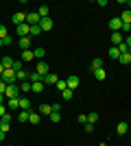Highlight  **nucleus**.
<instances>
[{
  "mask_svg": "<svg viewBox=\"0 0 131 146\" xmlns=\"http://www.w3.org/2000/svg\"><path fill=\"white\" fill-rule=\"evenodd\" d=\"M0 79L5 81L7 85H13V83L18 81V74H15V70H13V68H9V70H5V72H2V76H0Z\"/></svg>",
  "mask_w": 131,
  "mask_h": 146,
  "instance_id": "1",
  "label": "nucleus"
},
{
  "mask_svg": "<svg viewBox=\"0 0 131 146\" xmlns=\"http://www.w3.org/2000/svg\"><path fill=\"white\" fill-rule=\"evenodd\" d=\"M22 92H20V85H7V92H5V98H20Z\"/></svg>",
  "mask_w": 131,
  "mask_h": 146,
  "instance_id": "2",
  "label": "nucleus"
},
{
  "mask_svg": "<svg viewBox=\"0 0 131 146\" xmlns=\"http://www.w3.org/2000/svg\"><path fill=\"white\" fill-rule=\"evenodd\" d=\"M39 22H42V18H39L37 11H29L26 13V24L29 26H35V24H39Z\"/></svg>",
  "mask_w": 131,
  "mask_h": 146,
  "instance_id": "3",
  "label": "nucleus"
},
{
  "mask_svg": "<svg viewBox=\"0 0 131 146\" xmlns=\"http://www.w3.org/2000/svg\"><path fill=\"white\" fill-rule=\"evenodd\" d=\"M107 26L112 29V33H120V31H122V20L120 18H112L109 22H107Z\"/></svg>",
  "mask_w": 131,
  "mask_h": 146,
  "instance_id": "4",
  "label": "nucleus"
},
{
  "mask_svg": "<svg viewBox=\"0 0 131 146\" xmlns=\"http://www.w3.org/2000/svg\"><path fill=\"white\" fill-rule=\"evenodd\" d=\"M35 72H37L39 76H46V74H50V72H48V63H46V61H37V66H35Z\"/></svg>",
  "mask_w": 131,
  "mask_h": 146,
  "instance_id": "5",
  "label": "nucleus"
},
{
  "mask_svg": "<svg viewBox=\"0 0 131 146\" xmlns=\"http://www.w3.org/2000/svg\"><path fill=\"white\" fill-rule=\"evenodd\" d=\"M15 33H18L20 37H31V26L29 24H20V26H15Z\"/></svg>",
  "mask_w": 131,
  "mask_h": 146,
  "instance_id": "6",
  "label": "nucleus"
},
{
  "mask_svg": "<svg viewBox=\"0 0 131 146\" xmlns=\"http://www.w3.org/2000/svg\"><path fill=\"white\" fill-rule=\"evenodd\" d=\"M53 26H55V22H53L50 18H44L42 22H39V29H42V33H44V31H46V33H48V31H53Z\"/></svg>",
  "mask_w": 131,
  "mask_h": 146,
  "instance_id": "7",
  "label": "nucleus"
},
{
  "mask_svg": "<svg viewBox=\"0 0 131 146\" xmlns=\"http://www.w3.org/2000/svg\"><path fill=\"white\" fill-rule=\"evenodd\" d=\"M13 24L20 26V24H26V13L18 11V13H13Z\"/></svg>",
  "mask_w": 131,
  "mask_h": 146,
  "instance_id": "8",
  "label": "nucleus"
},
{
  "mask_svg": "<svg viewBox=\"0 0 131 146\" xmlns=\"http://www.w3.org/2000/svg\"><path fill=\"white\" fill-rule=\"evenodd\" d=\"M7 109L20 111V98H7Z\"/></svg>",
  "mask_w": 131,
  "mask_h": 146,
  "instance_id": "9",
  "label": "nucleus"
},
{
  "mask_svg": "<svg viewBox=\"0 0 131 146\" xmlns=\"http://www.w3.org/2000/svg\"><path fill=\"white\" fill-rule=\"evenodd\" d=\"M66 83H68V90L74 92L79 87V76H66Z\"/></svg>",
  "mask_w": 131,
  "mask_h": 146,
  "instance_id": "10",
  "label": "nucleus"
},
{
  "mask_svg": "<svg viewBox=\"0 0 131 146\" xmlns=\"http://www.w3.org/2000/svg\"><path fill=\"white\" fill-rule=\"evenodd\" d=\"M57 81H59V76H57V74H46V76H44V85H57Z\"/></svg>",
  "mask_w": 131,
  "mask_h": 146,
  "instance_id": "11",
  "label": "nucleus"
},
{
  "mask_svg": "<svg viewBox=\"0 0 131 146\" xmlns=\"http://www.w3.org/2000/svg\"><path fill=\"white\" fill-rule=\"evenodd\" d=\"M120 20H122V24H127V26H131V9H125V11L118 15Z\"/></svg>",
  "mask_w": 131,
  "mask_h": 146,
  "instance_id": "12",
  "label": "nucleus"
},
{
  "mask_svg": "<svg viewBox=\"0 0 131 146\" xmlns=\"http://www.w3.org/2000/svg\"><path fill=\"white\" fill-rule=\"evenodd\" d=\"M18 46H20L22 50H31V37H20Z\"/></svg>",
  "mask_w": 131,
  "mask_h": 146,
  "instance_id": "13",
  "label": "nucleus"
},
{
  "mask_svg": "<svg viewBox=\"0 0 131 146\" xmlns=\"http://www.w3.org/2000/svg\"><path fill=\"white\" fill-rule=\"evenodd\" d=\"M20 109L22 111H31V100L26 96H20Z\"/></svg>",
  "mask_w": 131,
  "mask_h": 146,
  "instance_id": "14",
  "label": "nucleus"
},
{
  "mask_svg": "<svg viewBox=\"0 0 131 146\" xmlns=\"http://www.w3.org/2000/svg\"><path fill=\"white\" fill-rule=\"evenodd\" d=\"M15 74H18V81H22V83L31 81V72H29V70H20V72H15Z\"/></svg>",
  "mask_w": 131,
  "mask_h": 146,
  "instance_id": "15",
  "label": "nucleus"
},
{
  "mask_svg": "<svg viewBox=\"0 0 131 146\" xmlns=\"http://www.w3.org/2000/svg\"><path fill=\"white\" fill-rule=\"evenodd\" d=\"M129 131V122H118V127H116V133L118 135H125Z\"/></svg>",
  "mask_w": 131,
  "mask_h": 146,
  "instance_id": "16",
  "label": "nucleus"
},
{
  "mask_svg": "<svg viewBox=\"0 0 131 146\" xmlns=\"http://www.w3.org/2000/svg\"><path fill=\"white\" fill-rule=\"evenodd\" d=\"M122 42H125L122 33H112V44H114V46H120Z\"/></svg>",
  "mask_w": 131,
  "mask_h": 146,
  "instance_id": "17",
  "label": "nucleus"
},
{
  "mask_svg": "<svg viewBox=\"0 0 131 146\" xmlns=\"http://www.w3.org/2000/svg\"><path fill=\"white\" fill-rule=\"evenodd\" d=\"M39 120H42V113H39V111H31L29 122H31V124H39Z\"/></svg>",
  "mask_w": 131,
  "mask_h": 146,
  "instance_id": "18",
  "label": "nucleus"
},
{
  "mask_svg": "<svg viewBox=\"0 0 131 146\" xmlns=\"http://www.w3.org/2000/svg\"><path fill=\"white\" fill-rule=\"evenodd\" d=\"M39 113H42V116H50V113H53V105H39Z\"/></svg>",
  "mask_w": 131,
  "mask_h": 146,
  "instance_id": "19",
  "label": "nucleus"
},
{
  "mask_svg": "<svg viewBox=\"0 0 131 146\" xmlns=\"http://www.w3.org/2000/svg\"><path fill=\"white\" fill-rule=\"evenodd\" d=\"M44 90H46L44 83H31V92H33V94H42Z\"/></svg>",
  "mask_w": 131,
  "mask_h": 146,
  "instance_id": "20",
  "label": "nucleus"
},
{
  "mask_svg": "<svg viewBox=\"0 0 131 146\" xmlns=\"http://www.w3.org/2000/svg\"><path fill=\"white\" fill-rule=\"evenodd\" d=\"M92 74H94V79H96V81H105V79H107L105 68H100V70H96V72H92Z\"/></svg>",
  "mask_w": 131,
  "mask_h": 146,
  "instance_id": "21",
  "label": "nucleus"
},
{
  "mask_svg": "<svg viewBox=\"0 0 131 146\" xmlns=\"http://www.w3.org/2000/svg\"><path fill=\"white\" fill-rule=\"evenodd\" d=\"M33 59H35V52H33V50H22V61H29V63H31Z\"/></svg>",
  "mask_w": 131,
  "mask_h": 146,
  "instance_id": "22",
  "label": "nucleus"
},
{
  "mask_svg": "<svg viewBox=\"0 0 131 146\" xmlns=\"http://www.w3.org/2000/svg\"><path fill=\"white\" fill-rule=\"evenodd\" d=\"M0 63H2V66H5V70H9V68H13V57H2V59H0Z\"/></svg>",
  "mask_w": 131,
  "mask_h": 146,
  "instance_id": "23",
  "label": "nucleus"
},
{
  "mask_svg": "<svg viewBox=\"0 0 131 146\" xmlns=\"http://www.w3.org/2000/svg\"><path fill=\"white\" fill-rule=\"evenodd\" d=\"M100 68H103V59H92L90 70H92V72H96V70H100Z\"/></svg>",
  "mask_w": 131,
  "mask_h": 146,
  "instance_id": "24",
  "label": "nucleus"
},
{
  "mask_svg": "<svg viewBox=\"0 0 131 146\" xmlns=\"http://www.w3.org/2000/svg\"><path fill=\"white\" fill-rule=\"evenodd\" d=\"M37 13H39V18H50V15H48V5H42V7H39V9H37Z\"/></svg>",
  "mask_w": 131,
  "mask_h": 146,
  "instance_id": "25",
  "label": "nucleus"
},
{
  "mask_svg": "<svg viewBox=\"0 0 131 146\" xmlns=\"http://www.w3.org/2000/svg\"><path fill=\"white\" fill-rule=\"evenodd\" d=\"M29 116H31V111H22V109H20V113H18V122H29Z\"/></svg>",
  "mask_w": 131,
  "mask_h": 146,
  "instance_id": "26",
  "label": "nucleus"
},
{
  "mask_svg": "<svg viewBox=\"0 0 131 146\" xmlns=\"http://www.w3.org/2000/svg\"><path fill=\"white\" fill-rule=\"evenodd\" d=\"M120 63H122V66H131V55L129 52H125V55H120Z\"/></svg>",
  "mask_w": 131,
  "mask_h": 146,
  "instance_id": "27",
  "label": "nucleus"
},
{
  "mask_svg": "<svg viewBox=\"0 0 131 146\" xmlns=\"http://www.w3.org/2000/svg\"><path fill=\"white\" fill-rule=\"evenodd\" d=\"M72 96H74V92H72V90H63V92H61V98L66 100V103H68V100H72Z\"/></svg>",
  "mask_w": 131,
  "mask_h": 146,
  "instance_id": "28",
  "label": "nucleus"
},
{
  "mask_svg": "<svg viewBox=\"0 0 131 146\" xmlns=\"http://www.w3.org/2000/svg\"><path fill=\"white\" fill-rule=\"evenodd\" d=\"M55 87L59 90V94H61L63 90H68V83H66V79H59V81H57V85H55Z\"/></svg>",
  "mask_w": 131,
  "mask_h": 146,
  "instance_id": "29",
  "label": "nucleus"
},
{
  "mask_svg": "<svg viewBox=\"0 0 131 146\" xmlns=\"http://www.w3.org/2000/svg\"><path fill=\"white\" fill-rule=\"evenodd\" d=\"M109 57H112V59H120V50H118V46H112V48H109Z\"/></svg>",
  "mask_w": 131,
  "mask_h": 146,
  "instance_id": "30",
  "label": "nucleus"
},
{
  "mask_svg": "<svg viewBox=\"0 0 131 146\" xmlns=\"http://www.w3.org/2000/svg\"><path fill=\"white\" fill-rule=\"evenodd\" d=\"M33 52H35V59L44 61V57H46V50H44V48H35V50H33Z\"/></svg>",
  "mask_w": 131,
  "mask_h": 146,
  "instance_id": "31",
  "label": "nucleus"
},
{
  "mask_svg": "<svg viewBox=\"0 0 131 146\" xmlns=\"http://www.w3.org/2000/svg\"><path fill=\"white\" fill-rule=\"evenodd\" d=\"M48 118H50V122H55V124H57V122H61V113H59V111H53Z\"/></svg>",
  "mask_w": 131,
  "mask_h": 146,
  "instance_id": "32",
  "label": "nucleus"
},
{
  "mask_svg": "<svg viewBox=\"0 0 131 146\" xmlns=\"http://www.w3.org/2000/svg\"><path fill=\"white\" fill-rule=\"evenodd\" d=\"M87 122H92V124H96V122H98V113H96V111H92V113H87Z\"/></svg>",
  "mask_w": 131,
  "mask_h": 146,
  "instance_id": "33",
  "label": "nucleus"
},
{
  "mask_svg": "<svg viewBox=\"0 0 131 146\" xmlns=\"http://www.w3.org/2000/svg\"><path fill=\"white\" fill-rule=\"evenodd\" d=\"M20 92H24V94H29V92H31V81H26V83H22V85H20Z\"/></svg>",
  "mask_w": 131,
  "mask_h": 146,
  "instance_id": "34",
  "label": "nucleus"
},
{
  "mask_svg": "<svg viewBox=\"0 0 131 146\" xmlns=\"http://www.w3.org/2000/svg\"><path fill=\"white\" fill-rule=\"evenodd\" d=\"M22 63H24L22 59H20V61H13V70H15V72H20V70H24V66H22Z\"/></svg>",
  "mask_w": 131,
  "mask_h": 146,
  "instance_id": "35",
  "label": "nucleus"
},
{
  "mask_svg": "<svg viewBox=\"0 0 131 146\" xmlns=\"http://www.w3.org/2000/svg\"><path fill=\"white\" fill-rule=\"evenodd\" d=\"M42 33V29H39V24H35V26H31V37H35V35H39Z\"/></svg>",
  "mask_w": 131,
  "mask_h": 146,
  "instance_id": "36",
  "label": "nucleus"
},
{
  "mask_svg": "<svg viewBox=\"0 0 131 146\" xmlns=\"http://www.w3.org/2000/svg\"><path fill=\"white\" fill-rule=\"evenodd\" d=\"M7 35H9V31H7V26H5V24H0V39H5Z\"/></svg>",
  "mask_w": 131,
  "mask_h": 146,
  "instance_id": "37",
  "label": "nucleus"
},
{
  "mask_svg": "<svg viewBox=\"0 0 131 146\" xmlns=\"http://www.w3.org/2000/svg\"><path fill=\"white\" fill-rule=\"evenodd\" d=\"M83 129H85V133H92V131H94V124H92V122H85Z\"/></svg>",
  "mask_w": 131,
  "mask_h": 146,
  "instance_id": "38",
  "label": "nucleus"
},
{
  "mask_svg": "<svg viewBox=\"0 0 131 146\" xmlns=\"http://www.w3.org/2000/svg\"><path fill=\"white\" fill-rule=\"evenodd\" d=\"M11 44H13V37L11 35H7L5 39H2V46H11Z\"/></svg>",
  "mask_w": 131,
  "mask_h": 146,
  "instance_id": "39",
  "label": "nucleus"
},
{
  "mask_svg": "<svg viewBox=\"0 0 131 146\" xmlns=\"http://www.w3.org/2000/svg\"><path fill=\"white\" fill-rule=\"evenodd\" d=\"M76 120L81 122V124H85V122H87V113H79V118H76Z\"/></svg>",
  "mask_w": 131,
  "mask_h": 146,
  "instance_id": "40",
  "label": "nucleus"
},
{
  "mask_svg": "<svg viewBox=\"0 0 131 146\" xmlns=\"http://www.w3.org/2000/svg\"><path fill=\"white\" fill-rule=\"evenodd\" d=\"M5 92H7V83L0 79V94H5Z\"/></svg>",
  "mask_w": 131,
  "mask_h": 146,
  "instance_id": "41",
  "label": "nucleus"
},
{
  "mask_svg": "<svg viewBox=\"0 0 131 146\" xmlns=\"http://www.w3.org/2000/svg\"><path fill=\"white\" fill-rule=\"evenodd\" d=\"M5 113H7V105H0V118L5 116Z\"/></svg>",
  "mask_w": 131,
  "mask_h": 146,
  "instance_id": "42",
  "label": "nucleus"
},
{
  "mask_svg": "<svg viewBox=\"0 0 131 146\" xmlns=\"http://www.w3.org/2000/svg\"><path fill=\"white\" fill-rule=\"evenodd\" d=\"M125 44L129 46V50H131V35H129V37H125Z\"/></svg>",
  "mask_w": 131,
  "mask_h": 146,
  "instance_id": "43",
  "label": "nucleus"
},
{
  "mask_svg": "<svg viewBox=\"0 0 131 146\" xmlns=\"http://www.w3.org/2000/svg\"><path fill=\"white\" fill-rule=\"evenodd\" d=\"M7 103V98H5V94H0V105H5Z\"/></svg>",
  "mask_w": 131,
  "mask_h": 146,
  "instance_id": "44",
  "label": "nucleus"
},
{
  "mask_svg": "<svg viewBox=\"0 0 131 146\" xmlns=\"http://www.w3.org/2000/svg\"><path fill=\"white\" fill-rule=\"evenodd\" d=\"M5 137H7V133H5V131H0V142H5Z\"/></svg>",
  "mask_w": 131,
  "mask_h": 146,
  "instance_id": "45",
  "label": "nucleus"
},
{
  "mask_svg": "<svg viewBox=\"0 0 131 146\" xmlns=\"http://www.w3.org/2000/svg\"><path fill=\"white\" fill-rule=\"evenodd\" d=\"M2 72H5V66H2V63H0V76H2Z\"/></svg>",
  "mask_w": 131,
  "mask_h": 146,
  "instance_id": "46",
  "label": "nucleus"
},
{
  "mask_svg": "<svg viewBox=\"0 0 131 146\" xmlns=\"http://www.w3.org/2000/svg\"><path fill=\"white\" fill-rule=\"evenodd\" d=\"M0 48H2V39H0Z\"/></svg>",
  "mask_w": 131,
  "mask_h": 146,
  "instance_id": "47",
  "label": "nucleus"
},
{
  "mask_svg": "<svg viewBox=\"0 0 131 146\" xmlns=\"http://www.w3.org/2000/svg\"><path fill=\"white\" fill-rule=\"evenodd\" d=\"M0 129H2V122H0Z\"/></svg>",
  "mask_w": 131,
  "mask_h": 146,
  "instance_id": "48",
  "label": "nucleus"
},
{
  "mask_svg": "<svg viewBox=\"0 0 131 146\" xmlns=\"http://www.w3.org/2000/svg\"><path fill=\"white\" fill-rule=\"evenodd\" d=\"M129 55H131V50H129Z\"/></svg>",
  "mask_w": 131,
  "mask_h": 146,
  "instance_id": "49",
  "label": "nucleus"
},
{
  "mask_svg": "<svg viewBox=\"0 0 131 146\" xmlns=\"http://www.w3.org/2000/svg\"><path fill=\"white\" fill-rule=\"evenodd\" d=\"M11 146H13V144H11Z\"/></svg>",
  "mask_w": 131,
  "mask_h": 146,
  "instance_id": "50",
  "label": "nucleus"
}]
</instances>
